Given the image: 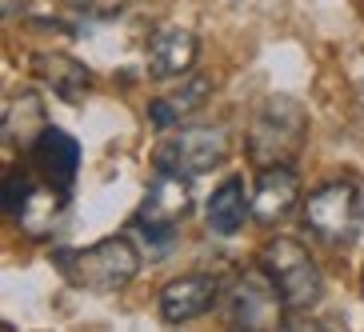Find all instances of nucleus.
<instances>
[{
  "label": "nucleus",
  "mask_w": 364,
  "mask_h": 332,
  "mask_svg": "<svg viewBox=\"0 0 364 332\" xmlns=\"http://www.w3.org/2000/svg\"><path fill=\"white\" fill-rule=\"evenodd\" d=\"M53 264L73 289L120 292L140 272V248L132 236H108V240L88 248H60Z\"/></svg>",
  "instance_id": "1"
},
{
  "label": "nucleus",
  "mask_w": 364,
  "mask_h": 332,
  "mask_svg": "<svg viewBox=\"0 0 364 332\" xmlns=\"http://www.w3.org/2000/svg\"><path fill=\"white\" fill-rule=\"evenodd\" d=\"M304 136H309V112L296 97H268L260 105V112L252 117V129H248V161L257 168L268 164H292L304 149Z\"/></svg>",
  "instance_id": "2"
},
{
  "label": "nucleus",
  "mask_w": 364,
  "mask_h": 332,
  "mask_svg": "<svg viewBox=\"0 0 364 332\" xmlns=\"http://www.w3.org/2000/svg\"><path fill=\"white\" fill-rule=\"evenodd\" d=\"M304 225L324 245H353L364 232V193L356 181H324L304 196Z\"/></svg>",
  "instance_id": "3"
},
{
  "label": "nucleus",
  "mask_w": 364,
  "mask_h": 332,
  "mask_svg": "<svg viewBox=\"0 0 364 332\" xmlns=\"http://www.w3.org/2000/svg\"><path fill=\"white\" fill-rule=\"evenodd\" d=\"M260 264L272 280H277L280 296L289 304V312H309L321 304L324 296V277L321 264L312 260V252L292 236H277L260 248Z\"/></svg>",
  "instance_id": "4"
},
{
  "label": "nucleus",
  "mask_w": 364,
  "mask_h": 332,
  "mask_svg": "<svg viewBox=\"0 0 364 332\" xmlns=\"http://www.w3.org/2000/svg\"><path fill=\"white\" fill-rule=\"evenodd\" d=\"M193 176L156 168L152 184L140 196V208L132 216V232L149 236V240H172V228L193 213Z\"/></svg>",
  "instance_id": "5"
},
{
  "label": "nucleus",
  "mask_w": 364,
  "mask_h": 332,
  "mask_svg": "<svg viewBox=\"0 0 364 332\" xmlns=\"http://www.w3.org/2000/svg\"><path fill=\"white\" fill-rule=\"evenodd\" d=\"M225 312L236 328H280L289 316V304L280 296L277 280L260 268H240L225 292Z\"/></svg>",
  "instance_id": "6"
},
{
  "label": "nucleus",
  "mask_w": 364,
  "mask_h": 332,
  "mask_svg": "<svg viewBox=\"0 0 364 332\" xmlns=\"http://www.w3.org/2000/svg\"><path fill=\"white\" fill-rule=\"evenodd\" d=\"M228 156V129L225 124H184L176 136H168L156 152V168L181 172V176H204L220 168Z\"/></svg>",
  "instance_id": "7"
},
{
  "label": "nucleus",
  "mask_w": 364,
  "mask_h": 332,
  "mask_svg": "<svg viewBox=\"0 0 364 332\" xmlns=\"http://www.w3.org/2000/svg\"><path fill=\"white\" fill-rule=\"evenodd\" d=\"M220 300V277L213 272H184V277L168 280L161 292H156V312H161L164 324H188L200 321L216 309Z\"/></svg>",
  "instance_id": "8"
},
{
  "label": "nucleus",
  "mask_w": 364,
  "mask_h": 332,
  "mask_svg": "<svg viewBox=\"0 0 364 332\" xmlns=\"http://www.w3.org/2000/svg\"><path fill=\"white\" fill-rule=\"evenodd\" d=\"M28 164H33V172L44 184H53V188H60V193H73L76 172H80V144H76L73 132L48 124V129L33 140Z\"/></svg>",
  "instance_id": "9"
},
{
  "label": "nucleus",
  "mask_w": 364,
  "mask_h": 332,
  "mask_svg": "<svg viewBox=\"0 0 364 332\" xmlns=\"http://www.w3.org/2000/svg\"><path fill=\"white\" fill-rule=\"evenodd\" d=\"M200 60V36L181 24H164L149 41V73L156 80H176V76L193 73Z\"/></svg>",
  "instance_id": "10"
},
{
  "label": "nucleus",
  "mask_w": 364,
  "mask_h": 332,
  "mask_svg": "<svg viewBox=\"0 0 364 332\" xmlns=\"http://www.w3.org/2000/svg\"><path fill=\"white\" fill-rule=\"evenodd\" d=\"M300 200V176L292 164H268L257 172L252 188V216L257 225H280Z\"/></svg>",
  "instance_id": "11"
},
{
  "label": "nucleus",
  "mask_w": 364,
  "mask_h": 332,
  "mask_svg": "<svg viewBox=\"0 0 364 332\" xmlns=\"http://www.w3.org/2000/svg\"><path fill=\"white\" fill-rule=\"evenodd\" d=\"M248 216H252V196H248L245 181L240 176H225L213 188L208 204H204V225H208V232L236 236L248 225Z\"/></svg>",
  "instance_id": "12"
},
{
  "label": "nucleus",
  "mask_w": 364,
  "mask_h": 332,
  "mask_svg": "<svg viewBox=\"0 0 364 332\" xmlns=\"http://www.w3.org/2000/svg\"><path fill=\"white\" fill-rule=\"evenodd\" d=\"M33 73L41 76L60 100H68V105H80V100L92 92V73L68 53H36L33 56Z\"/></svg>",
  "instance_id": "13"
},
{
  "label": "nucleus",
  "mask_w": 364,
  "mask_h": 332,
  "mask_svg": "<svg viewBox=\"0 0 364 332\" xmlns=\"http://www.w3.org/2000/svg\"><path fill=\"white\" fill-rule=\"evenodd\" d=\"M44 129H48V120H44V105L36 92H16L0 117V136L9 149H33V140Z\"/></svg>",
  "instance_id": "14"
},
{
  "label": "nucleus",
  "mask_w": 364,
  "mask_h": 332,
  "mask_svg": "<svg viewBox=\"0 0 364 332\" xmlns=\"http://www.w3.org/2000/svg\"><path fill=\"white\" fill-rule=\"evenodd\" d=\"M204 100H208V80H204V76H196V80H188V85H181L176 92H168V97L149 100L152 129L168 132V129H176V124H184L196 108H204Z\"/></svg>",
  "instance_id": "15"
},
{
  "label": "nucleus",
  "mask_w": 364,
  "mask_h": 332,
  "mask_svg": "<svg viewBox=\"0 0 364 332\" xmlns=\"http://www.w3.org/2000/svg\"><path fill=\"white\" fill-rule=\"evenodd\" d=\"M65 196L68 193H60L53 184H36L33 196L21 204V213L12 216V220H16L28 236H48L56 228V220H60V213H65V204H68Z\"/></svg>",
  "instance_id": "16"
},
{
  "label": "nucleus",
  "mask_w": 364,
  "mask_h": 332,
  "mask_svg": "<svg viewBox=\"0 0 364 332\" xmlns=\"http://www.w3.org/2000/svg\"><path fill=\"white\" fill-rule=\"evenodd\" d=\"M33 188H36V184H33V176H28V172L12 168L9 176H4V188H0V208H4L9 216H16V213H21V204L33 196Z\"/></svg>",
  "instance_id": "17"
},
{
  "label": "nucleus",
  "mask_w": 364,
  "mask_h": 332,
  "mask_svg": "<svg viewBox=\"0 0 364 332\" xmlns=\"http://www.w3.org/2000/svg\"><path fill=\"white\" fill-rule=\"evenodd\" d=\"M76 12H85L92 21H117L120 12L129 9V0H68Z\"/></svg>",
  "instance_id": "18"
},
{
  "label": "nucleus",
  "mask_w": 364,
  "mask_h": 332,
  "mask_svg": "<svg viewBox=\"0 0 364 332\" xmlns=\"http://www.w3.org/2000/svg\"><path fill=\"white\" fill-rule=\"evenodd\" d=\"M28 4H33V0H0V12H4V16H21Z\"/></svg>",
  "instance_id": "19"
},
{
  "label": "nucleus",
  "mask_w": 364,
  "mask_h": 332,
  "mask_svg": "<svg viewBox=\"0 0 364 332\" xmlns=\"http://www.w3.org/2000/svg\"><path fill=\"white\" fill-rule=\"evenodd\" d=\"M360 292H364V277H360Z\"/></svg>",
  "instance_id": "20"
}]
</instances>
